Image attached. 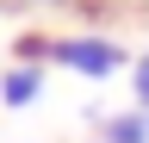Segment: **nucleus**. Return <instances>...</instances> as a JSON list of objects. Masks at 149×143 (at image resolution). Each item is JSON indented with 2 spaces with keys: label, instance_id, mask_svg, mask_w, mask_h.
<instances>
[{
  "label": "nucleus",
  "instance_id": "1",
  "mask_svg": "<svg viewBox=\"0 0 149 143\" xmlns=\"http://www.w3.org/2000/svg\"><path fill=\"white\" fill-rule=\"evenodd\" d=\"M50 68H68L81 81H112L124 68V50H118V38L74 31V38H50Z\"/></svg>",
  "mask_w": 149,
  "mask_h": 143
},
{
  "label": "nucleus",
  "instance_id": "2",
  "mask_svg": "<svg viewBox=\"0 0 149 143\" xmlns=\"http://www.w3.org/2000/svg\"><path fill=\"white\" fill-rule=\"evenodd\" d=\"M44 100V62H13L6 75H0V106H13V112H25V106Z\"/></svg>",
  "mask_w": 149,
  "mask_h": 143
},
{
  "label": "nucleus",
  "instance_id": "3",
  "mask_svg": "<svg viewBox=\"0 0 149 143\" xmlns=\"http://www.w3.org/2000/svg\"><path fill=\"white\" fill-rule=\"evenodd\" d=\"M100 143H149V118L130 106L118 118H100Z\"/></svg>",
  "mask_w": 149,
  "mask_h": 143
},
{
  "label": "nucleus",
  "instance_id": "4",
  "mask_svg": "<svg viewBox=\"0 0 149 143\" xmlns=\"http://www.w3.org/2000/svg\"><path fill=\"white\" fill-rule=\"evenodd\" d=\"M130 87H137V112H149V50L130 62Z\"/></svg>",
  "mask_w": 149,
  "mask_h": 143
},
{
  "label": "nucleus",
  "instance_id": "5",
  "mask_svg": "<svg viewBox=\"0 0 149 143\" xmlns=\"http://www.w3.org/2000/svg\"><path fill=\"white\" fill-rule=\"evenodd\" d=\"M19 62H44L50 68V38H19Z\"/></svg>",
  "mask_w": 149,
  "mask_h": 143
},
{
  "label": "nucleus",
  "instance_id": "6",
  "mask_svg": "<svg viewBox=\"0 0 149 143\" xmlns=\"http://www.w3.org/2000/svg\"><path fill=\"white\" fill-rule=\"evenodd\" d=\"M143 118H149V112H143Z\"/></svg>",
  "mask_w": 149,
  "mask_h": 143
}]
</instances>
